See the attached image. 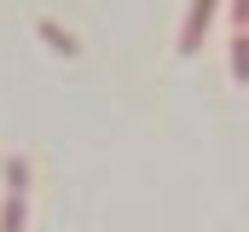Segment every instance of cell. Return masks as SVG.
I'll list each match as a JSON object with an SVG mask.
<instances>
[{
  "label": "cell",
  "instance_id": "cell-6",
  "mask_svg": "<svg viewBox=\"0 0 249 232\" xmlns=\"http://www.w3.org/2000/svg\"><path fill=\"white\" fill-rule=\"evenodd\" d=\"M226 12H232V35H249V0H226Z\"/></svg>",
  "mask_w": 249,
  "mask_h": 232
},
{
  "label": "cell",
  "instance_id": "cell-3",
  "mask_svg": "<svg viewBox=\"0 0 249 232\" xmlns=\"http://www.w3.org/2000/svg\"><path fill=\"white\" fill-rule=\"evenodd\" d=\"M0 180H6V197H23V192H29V157L12 151V157L0 163Z\"/></svg>",
  "mask_w": 249,
  "mask_h": 232
},
{
  "label": "cell",
  "instance_id": "cell-2",
  "mask_svg": "<svg viewBox=\"0 0 249 232\" xmlns=\"http://www.w3.org/2000/svg\"><path fill=\"white\" fill-rule=\"evenodd\" d=\"M35 35H41V41H47V47H53L58 58H75V53H81V41H75V35L64 29L58 18H41V23H35Z\"/></svg>",
  "mask_w": 249,
  "mask_h": 232
},
{
  "label": "cell",
  "instance_id": "cell-5",
  "mask_svg": "<svg viewBox=\"0 0 249 232\" xmlns=\"http://www.w3.org/2000/svg\"><path fill=\"white\" fill-rule=\"evenodd\" d=\"M23 227H29L23 197H0V232H23Z\"/></svg>",
  "mask_w": 249,
  "mask_h": 232
},
{
  "label": "cell",
  "instance_id": "cell-1",
  "mask_svg": "<svg viewBox=\"0 0 249 232\" xmlns=\"http://www.w3.org/2000/svg\"><path fill=\"white\" fill-rule=\"evenodd\" d=\"M214 18H220V0H191V6H186V23H180V47H174V53H180V58H197V53H203V35H209Z\"/></svg>",
  "mask_w": 249,
  "mask_h": 232
},
{
  "label": "cell",
  "instance_id": "cell-4",
  "mask_svg": "<svg viewBox=\"0 0 249 232\" xmlns=\"http://www.w3.org/2000/svg\"><path fill=\"white\" fill-rule=\"evenodd\" d=\"M226 70H232V81L249 87V35H232V53H226Z\"/></svg>",
  "mask_w": 249,
  "mask_h": 232
}]
</instances>
